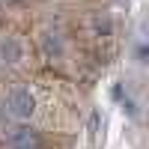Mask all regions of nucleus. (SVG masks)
I'll return each instance as SVG.
<instances>
[{"label":"nucleus","instance_id":"1","mask_svg":"<svg viewBox=\"0 0 149 149\" xmlns=\"http://www.w3.org/2000/svg\"><path fill=\"white\" fill-rule=\"evenodd\" d=\"M6 107L15 119H30L33 110H36V98L27 86H12L9 95H6Z\"/></svg>","mask_w":149,"mask_h":149},{"label":"nucleus","instance_id":"2","mask_svg":"<svg viewBox=\"0 0 149 149\" xmlns=\"http://www.w3.org/2000/svg\"><path fill=\"white\" fill-rule=\"evenodd\" d=\"M9 149H39V134H36L33 128H12L9 137H6Z\"/></svg>","mask_w":149,"mask_h":149},{"label":"nucleus","instance_id":"3","mask_svg":"<svg viewBox=\"0 0 149 149\" xmlns=\"http://www.w3.org/2000/svg\"><path fill=\"white\" fill-rule=\"evenodd\" d=\"M0 57H3V63H18L21 60V42L15 36H6L0 42Z\"/></svg>","mask_w":149,"mask_h":149},{"label":"nucleus","instance_id":"4","mask_svg":"<svg viewBox=\"0 0 149 149\" xmlns=\"http://www.w3.org/2000/svg\"><path fill=\"white\" fill-rule=\"evenodd\" d=\"M63 54V42H60V36H45V57L48 60H54V57H60Z\"/></svg>","mask_w":149,"mask_h":149},{"label":"nucleus","instance_id":"5","mask_svg":"<svg viewBox=\"0 0 149 149\" xmlns=\"http://www.w3.org/2000/svg\"><path fill=\"white\" fill-rule=\"evenodd\" d=\"M134 54H137V60H140L143 66H149V45H140V48H137Z\"/></svg>","mask_w":149,"mask_h":149},{"label":"nucleus","instance_id":"6","mask_svg":"<svg viewBox=\"0 0 149 149\" xmlns=\"http://www.w3.org/2000/svg\"><path fill=\"white\" fill-rule=\"evenodd\" d=\"M90 131H93V134L98 131V113H93V119H90Z\"/></svg>","mask_w":149,"mask_h":149}]
</instances>
